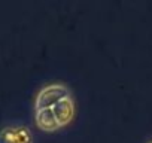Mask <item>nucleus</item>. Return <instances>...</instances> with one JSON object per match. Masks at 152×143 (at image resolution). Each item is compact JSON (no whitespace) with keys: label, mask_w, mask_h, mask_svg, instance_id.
Instances as JSON below:
<instances>
[{"label":"nucleus","mask_w":152,"mask_h":143,"mask_svg":"<svg viewBox=\"0 0 152 143\" xmlns=\"http://www.w3.org/2000/svg\"><path fill=\"white\" fill-rule=\"evenodd\" d=\"M69 90L61 85V84H54V85H48L45 88L40 90V93L36 97L34 106L36 110H42V109H52L60 100L69 97Z\"/></svg>","instance_id":"nucleus-1"},{"label":"nucleus","mask_w":152,"mask_h":143,"mask_svg":"<svg viewBox=\"0 0 152 143\" xmlns=\"http://www.w3.org/2000/svg\"><path fill=\"white\" fill-rule=\"evenodd\" d=\"M0 143H31L30 130L26 127H6L0 131Z\"/></svg>","instance_id":"nucleus-2"},{"label":"nucleus","mask_w":152,"mask_h":143,"mask_svg":"<svg viewBox=\"0 0 152 143\" xmlns=\"http://www.w3.org/2000/svg\"><path fill=\"white\" fill-rule=\"evenodd\" d=\"M52 112H54V115L57 118L58 125L67 124L72 119V116H73V101H72L70 96L66 97V98H63V100H60L52 107Z\"/></svg>","instance_id":"nucleus-3"},{"label":"nucleus","mask_w":152,"mask_h":143,"mask_svg":"<svg viewBox=\"0 0 152 143\" xmlns=\"http://www.w3.org/2000/svg\"><path fill=\"white\" fill-rule=\"evenodd\" d=\"M36 122L45 131H54V130H57L60 127L58 122H57V118H55V115L52 112V109L36 110Z\"/></svg>","instance_id":"nucleus-4"},{"label":"nucleus","mask_w":152,"mask_h":143,"mask_svg":"<svg viewBox=\"0 0 152 143\" xmlns=\"http://www.w3.org/2000/svg\"><path fill=\"white\" fill-rule=\"evenodd\" d=\"M151 143H152V142H151Z\"/></svg>","instance_id":"nucleus-5"}]
</instances>
